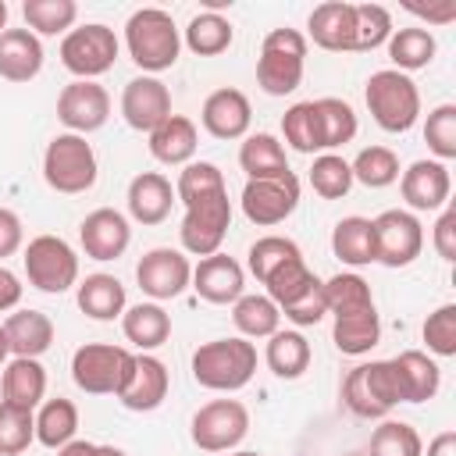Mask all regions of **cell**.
<instances>
[{
	"mask_svg": "<svg viewBox=\"0 0 456 456\" xmlns=\"http://www.w3.org/2000/svg\"><path fill=\"white\" fill-rule=\"evenodd\" d=\"M167 385H171L167 367H164L157 356L139 353V356L132 360V374H128V381L121 385L118 399H121L125 410L150 413V410H157V406L167 399Z\"/></svg>",
	"mask_w": 456,
	"mask_h": 456,
	"instance_id": "21",
	"label": "cell"
},
{
	"mask_svg": "<svg viewBox=\"0 0 456 456\" xmlns=\"http://www.w3.org/2000/svg\"><path fill=\"white\" fill-rule=\"evenodd\" d=\"M349 171H353V182H360L367 189H385L399 178V157L388 146H367L356 153Z\"/></svg>",
	"mask_w": 456,
	"mask_h": 456,
	"instance_id": "42",
	"label": "cell"
},
{
	"mask_svg": "<svg viewBox=\"0 0 456 456\" xmlns=\"http://www.w3.org/2000/svg\"><path fill=\"white\" fill-rule=\"evenodd\" d=\"M78 431V406L64 395L57 399H46L39 403V413H36V442L46 445V449H61L75 438Z\"/></svg>",
	"mask_w": 456,
	"mask_h": 456,
	"instance_id": "36",
	"label": "cell"
},
{
	"mask_svg": "<svg viewBox=\"0 0 456 456\" xmlns=\"http://www.w3.org/2000/svg\"><path fill=\"white\" fill-rule=\"evenodd\" d=\"M135 281L139 289L160 303V299H175L189 289L192 281V264L182 249H171V246H157L150 253H142V260L135 264Z\"/></svg>",
	"mask_w": 456,
	"mask_h": 456,
	"instance_id": "14",
	"label": "cell"
},
{
	"mask_svg": "<svg viewBox=\"0 0 456 456\" xmlns=\"http://www.w3.org/2000/svg\"><path fill=\"white\" fill-rule=\"evenodd\" d=\"M314 114H317V139H321L324 153L335 146H346L356 135V110L346 100L321 96V100H314Z\"/></svg>",
	"mask_w": 456,
	"mask_h": 456,
	"instance_id": "37",
	"label": "cell"
},
{
	"mask_svg": "<svg viewBox=\"0 0 456 456\" xmlns=\"http://www.w3.org/2000/svg\"><path fill=\"white\" fill-rule=\"evenodd\" d=\"M424 142L428 150L445 164L456 157V103H438L424 121Z\"/></svg>",
	"mask_w": 456,
	"mask_h": 456,
	"instance_id": "48",
	"label": "cell"
},
{
	"mask_svg": "<svg viewBox=\"0 0 456 456\" xmlns=\"http://www.w3.org/2000/svg\"><path fill=\"white\" fill-rule=\"evenodd\" d=\"M331 253L349 264V267H363L378 260V242H374V221L370 217H342L331 228Z\"/></svg>",
	"mask_w": 456,
	"mask_h": 456,
	"instance_id": "29",
	"label": "cell"
},
{
	"mask_svg": "<svg viewBox=\"0 0 456 456\" xmlns=\"http://www.w3.org/2000/svg\"><path fill=\"white\" fill-rule=\"evenodd\" d=\"M4 331H7V346L14 356L39 360L53 346V321L43 310H14L4 321Z\"/></svg>",
	"mask_w": 456,
	"mask_h": 456,
	"instance_id": "28",
	"label": "cell"
},
{
	"mask_svg": "<svg viewBox=\"0 0 456 456\" xmlns=\"http://www.w3.org/2000/svg\"><path fill=\"white\" fill-rule=\"evenodd\" d=\"M363 100H367V110L370 118L378 121V128L385 132H410L420 118V93H417V82L395 68H381L367 78V89H363Z\"/></svg>",
	"mask_w": 456,
	"mask_h": 456,
	"instance_id": "5",
	"label": "cell"
},
{
	"mask_svg": "<svg viewBox=\"0 0 456 456\" xmlns=\"http://www.w3.org/2000/svg\"><path fill=\"white\" fill-rule=\"evenodd\" d=\"M428 456H456V431H442L428 442Z\"/></svg>",
	"mask_w": 456,
	"mask_h": 456,
	"instance_id": "55",
	"label": "cell"
},
{
	"mask_svg": "<svg viewBox=\"0 0 456 456\" xmlns=\"http://www.w3.org/2000/svg\"><path fill=\"white\" fill-rule=\"evenodd\" d=\"M196 125L182 114H171L167 121H160L153 132H150V153L160 160V164H189L192 153H196Z\"/></svg>",
	"mask_w": 456,
	"mask_h": 456,
	"instance_id": "31",
	"label": "cell"
},
{
	"mask_svg": "<svg viewBox=\"0 0 456 456\" xmlns=\"http://www.w3.org/2000/svg\"><path fill=\"white\" fill-rule=\"evenodd\" d=\"M232 324L242 338H271L281 324V310L267 296H239L232 303Z\"/></svg>",
	"mask_w": 456,
	"mask_h": 456,
	"instance_id": "39",
	"label": "cell"
},
{
	"mask_svg": "<svg viewBox=\"0 0 456 456\" xmlns=\"http://www.w3.org/2000/svg\"><path fill=\"white\" fill-rule=\"evenodd\" d=\"M25 25L36 36H68L75 18H78V4L75 0H25L21 4Z\"/></svg>",
	"mask_w": 456,
	"mask_h": 456,
	"instance_id": "40",
	"label": "cell"
},
{
	"mask_svg": "<svg viewBox=\"0 0 456 456\" xmlns=\"http://www.w3.org/2000/svg\"><path fill=\"white\" fill-rule=\"evenodd\" d=\"M43 71V43L28 28H4L0 32V78L7 82H32Z\"/></svg>",
	"mask_w": 456,
	"mask_h": 456,
	"instance_id": "25",
	"label": "cell"
},
{
	"mask_svg": "<svg viewBox=\"0 0 456 456\" xmlns=\"http://www.w3.org/2000/svg\"><path fill=\"white\" fill-rule=\"evenodd\" d=\"M449 189H452V178L442 160H413L399 178V192H403L410 214L413 210H442L449 203Z\"/></svg>",
	"mask_w": 456,
	"mask_h": 456,
	"instance_id": "20",
	"label": "cell"
},
{
	"mask_svg": "<svg viewBox=\"0 0 456 456\" xmlns=\"http://www.w3.org/2000/svg\"><path fill=\"white\" fill-rule=\"evenodd\" d=\"M406 11H413L417 18H424V21H435V25H445V21H452L456 18V0H445L442 7H406Z\"/></svg>",
	"mask_w": 456,
	"mask_h": 456,
	"instance_id": "54",
	"label": "cell"
},
{
	"mask_svg": "<svg viewBox=\"0 0 456 456\" xmlns=\"http://www.w3.org/2000/svg\"><path fill=\"white\" fill-rule=\"evenodd\" d=\"M342 403H346L349 413H356L363 420H378L392 406H399L403 399H399L392 363L388 360H370V363L353 367L342 381Z\"/></svg>",
	"mask_w": 456,
	"mask_h": 456,
	"instance_id": "7",
	"label": "cell"
},
{
	"mask_svg": "<svg viewBox=\"0 0 456 456\" xmlns=\"http://www.w3.org/2000/svg\"><path fill=\"white\" fill-rule=\"evenodd\" d=\"M335 324H331V342L338 353L346 356H363L378 346L381 338V321H378V306L374 299H363V303H353V306H342V310H331Z\"/></svg>",
	"mask_w": 456,
	"mask_h": 456,
	"instance_id": "19",
	"label": "cell"
},
{
	"mask_svg": "<svg viewBox=\"0 0 456 456\" xmlns=\"http://www.w3.org/2000/svg\"><path fill=\"white\" fill-rule=\"evenodd\" d=\"M175 200L185 203V217L178 228L182 249L200 260L221 253V242L232 228V200L217 164L189 160L175 182Z\"/></svg>",
	"mask_w": 456,
	"mask_h": 456,
	"instance_id": "1",
	"label": "cell"
},
{
	"mask_svg": "<svg viewBox=\"0 0 456 456\" xmlns=\"http://www.w3.org/2000/svg\"><path fill=\"white\" fill-rule=\"evenodd\" d=\"M0 403H11L18 410H36L46 395V367L32 356H14L0 374Z\"/></svg>",
	"mask_w": 456,
	"mask_h": 456,
	"instance_id": "27",
	"label": "cell"
},
{
	"mask_svg": "<svg viewBox=\"0 0 456 456\" xmlns=\"http://www.w3.org/2000/svg\"><path fill=\"white\" fill-rule=\"evenodd\" d=\"M21 239H25L21 217L11 207H0V260L4 256H14L21 249Z\"/></svg>",
	"mask_w": 456,
	"mask_h": 456,
	"instance_id": "52",
	"label": "cell"
},
{
	"mask_svg": "<svg viewBox=\"0 0 456 456\" xmlns=\"http://www.w3.org/2000/svg\"><path fill=\"white\" fill-rule=\"evenodd\" d=\"M11 356V346H7V331H4V324H0V363Z\"/></svg>",
	"mask_w": 456,
	"mask_h": 456,
	"instance_id": "58",
	"label": "cell"
},
{
	"mask_svg": "<svg viewBox=\"0 0 456 456\" xmlns=\"http://www.w3.org/2000/svg\"><path fill=\"white\" fill-rule=\"evenodd\" d=\"M388 363L395 370V385H399V399L403 403H428V399H435V392L442 385V370H438V363L428 353L403 349Z\"/></svg>",
	"mask_w": 456,
	"mask_h": 456,
	"instance_id": "24",
	"label": "cell"
},
{
	"mask_svg": "<svg viewBox=\"0 0 456 456\" xmlns=\"http://www.w3.org/2000/svg\"><path fill=\"white\" fill-rule=\"evenodd\" d=\"M18 299H21V281H18V274H11L7 267H0V314H4V310H14Z\"/></svg>",
	"mask_w": 456,
	"mask_h": 456,
	"instance_id": "53",
	"label": "cell"
},
{
	"mask_svg": "<svg viewBox=\"0 0 456 456\" xmlns=\"http://www.w3.org/2000/svg\"><path fill=\"white\" fill-rule=\"evenodd\" d=\"M128 214L139 224H160L167 221L171 207H175V189L160 171H142L128 182Z\"/></svg>",
	"mask_w": 456,
	"mask_h": 456,
	"instance_id": "26",
	"label": "cell"
},
{
	"mask_svg": "<svg viewBox=\"0 0 456 456\" xmlns=\"http://www.w3.org/2000/svg\"><path fill=\"white\" fill-rule=\"evenodd\" d=\"M114 61H118V36H114V28H107L100 21L78 25L61 39V64L75 78L96 82V75L114 68Z\"/></svg>",
	"mask_w": 456,
	"mask_h": 456,
	"instance_id": "10",
	"label": "cell"
},
{
	"mask_svg": "<svg viewBox=\"0 0 456 456\" xmlns=\"http://www.w3.org/2000/svg\"><path fill=\"white\" fill-rule=\"evenodd\" d=\"M374 242H378V264L410 267L424 249V228L410 210H381L374 217Z\"/></svg>",
	"mask_w": 456,
	"mask_h": 456,
	"instance_id": "13",
	"label": "cell"
},
{
	"mask_svg": "<svg viewBox=\"0 0 456 456\" xmlns=\"http://www.w3.org/2000/svg\"><path fill=\"white\" fill-rule=\"evenodd\" d=\"M310 185H314V192H317L321 200H342V196H349V189H353L349 160H342L338 153H321V157H314Z\"/></svg>",
	"mask_w": 456,
	"mask_h": 456,
	"instance_id": "44",
	"label": "cell"
},
{
	"mask_svg": "<svg viewBox=\"0 0 456 456\" xmlns=\"http://www.w3.org/2000/svg\"><path fill=\"white\" fill-rule=\"evenodd\" d=\"M200 121H203V128H207L214 139H242V135L249 132L253 110H249L246 93L224 86V89H214V93L203 100Z\"/></svg>",
	"mask_w": 456,
	"mask_h": 456,
	"instance_id": "22",
	"label": "cell"
},
{
	"mask_svg": "<svg viewBox=\"0 0 456 456\" xmlns=\"http://www.w3.org/2000/svg\"><path fill=\"white\" fill-rule=\"evenodd\" d=\"M249 431V410L239 399H210L192 413L189 438L203 452H228Z\"/></svg>",
	"mask_w": 456,
	"mask_h": 456,
	"instance_id": "11",
	"label": "cell"
},
{
	"mask_svg": "<svg viewBox=\"0 0 456 456\" xmlns=\"http://www.w3.org/2000/svg\"><path fill=\"white\" fill-rule=\"evenodd\" d=\"M125 46H128V57L146 75H157V71L175 68L178 50H182V36H178V25H175V18L167 11L139 7L125 21Z\"/></svg>",
	"mask_w": 456,
	"mask_h": 456,
	"instance_id": "2",
	"label": "cell"
},
{
	"mask_svg": "<svg viewBox=\"0 0 456 456\" xmlns=\"http://www.w3.org/2000/svg\"><path fill=\"white\" fill-rule=\"evenodd\" d=\"M121 331H125V338L132 346H139L142 353H150V349H157V346L167 342L171 317H167V310L160 303H135V306H128L121 314Z\"/></svg>",
	"mask_w": 456,
	"mask_h": 456,
	"instance_id": "32",
	"label": "cell"
},
{
	"mask_svg": "<svg viewBox=\"0 0 456 456\" xmlns=\"http://www.w3.org/2000/svg\"><path fill=\"white\" fill-rule=\"evenodd\" d=\"M78 310L93 321H114L125 314V285L114 274H86V281H78Z\"/></svg>",
	"mask_w": 456,
	"mask_h": 456,
	"instance_id": "30",
	"label": "cell"
},
{
	"mask_svg": "<svg viewBox=\"0 0 456 456\" xmlns=\"http://www.w3.org/2000/svg\"><path fill=\"white\" fill-rule=\"evenodd\" d=\"M232 456H260V452H249V449H242V452H232Z\"/></svg>",
	"mask_w": 456,
	"mask_h": 456,
	"instance_id": "60",
	"label": "cell"
},
{
	"mask_svg": "<svg viewBox=\"0 0 456 456\" xmlns=\"http://www.w3.org/2000/svg\"><path fill=\"white\" fill-rule=\"evenodd\" d=\"M132 353L110 342H86L71 356V378L89 395H118L132 374Z\"/></svg>",
	"mask_w": 456,
	"mask_h": 456,
	"instance_id": "8",
	"label": "cell"
},
{
	"mask_svg": "<svg viewBox=\"0 0 456 456\" xmlns=\"http://www.w3.org/2000/svg\"><path fill=\"white\" fill-rule=\"evenodd\" d=\"M96 456H128V452L118 445H96Z\"/></svg>",
	"mask_w": 456,
	"mask_h": 456,
	"instance_id": "57",
	"label": "cell"
},
{
	"mask_svg": "<svg viewBox=\"0 0 456 456\" xmlns=\"http://www.w3.org/2000/svg\"><path fill=\"white\" fill-rule=\"evenodd\" d=\"M253 370H256V349L242 335L203 342L192 353V378L210 392H239L242 385H249Z\"/></svg>",
	"mask_w": 456,
	"mask_h": 456,
	"instance_id": "3",
	"label": "cell"
},
{
	"mask_svg": "<svg viewBox=\"0 0 456 456\" xmlns=\"http://www.w3.org/2000/svg\"><path fill=\"white\" fill-rule=\"evenodd\" d=\"M424 342L435 356H456V303H442L424 321Z\"/></svg>",
	"mask_w": 456,
	"mask_h": 456,
	"instance_id": "49",
	"label": "cell"
},
{
	"mask_svg": "<svg viewBox=\"0 0 456 456\" xmlns=\"http://www.w3.org/2000/svg\"><path fill=\"white\" fill-rule=\"evenodd\" d=\"M121 118L128 121V128L135 132H153L160 121L171 118V93L157 75H139L132 82H125L121 93Z\"/></svg>",
	"mask_w": 456,
	"mask_h": 456,
	"instance_id": "16",
	"label": "cell"
},
{
	"mask_svg": "<svg viewBox=\"0 0 456 456\" xmlns=\"http://www.w3.org/2000/svg\"><path fill=\"white\" fill-rule=\"evenodd\" d=\"M239 203H242L246 221H253L260 228L281 224L299 207V178L292 171L274 175V178H249Z\"/></svg>",
	"mask_w": 456,
	"mask_h": 456,
	"instance_id": "12",
	"label": "cell"
},
{
	"mask_svg": "<svg viewBox=\"0 0 456 456\" xmlns=\"http://www.w3.org/2000/svg\"><path fill=\"white\" fill-rule=\"evenodd\" d=\"M431 242H435V253L442 260H456V207H445L442 210V217L435 221Z\"/></svg>",
	"mask_w": 456,
	"mask_h": 456,
	"instance_id": "51",
	"label": "cell"
},
{
	"mask_svg": "<svg viewBox=\"0 0 456 456\" xmlns=\"http://www.w3.org/2000/svg\"><path fill=\"white\" fill-rule=\"evenodd\" d=\"M7 14H11V11H7V4H4V0H0V32H4V28H7Z\"/></svg>",
	"mask_w": 456,
	"mask_h": 456,
	"instance_id": "59",
	"label": "cell"
},
{
	"mask_svg": "<svg viewBox=\"0 0 456 456\" xmlns=\"http://www.w3.org/2000/svg\"><path fill=\"white\" fill-rule=\"evenodd\" d=\"M281 135L296 153H317L321 139H317V114H314V100H299L281 114Z\"/></svg>",
	"mask_w": 456,
	"mask_h": 456,
	"instance_id": "46",
	"label": "cell"
},
{
	"mask_svg": "<svg viewBox=\"0 0 456 456\" xmlns=\"http://www.w3.org/2000/svg\"><path fill=\"white\" fill-rule=\"evenodd\" d=\"M367 456H424V442L413 424L406 420H385L370 435Z\"/></svg>",
	"mask_w": 456,
	"mask_h": 456,
	"instance_id": "43",
	"label": "cell"
},
{
	"mask_svg": "<svg viewBox=\"0 0 456 456\" xmlns=\"http://www.w3.org/2000/svg\"><path fill=\"white\" fill-rule=\"evenodd\" d=\"M306 32L321 50L331 53H349L353 50V36H356V21H353V4L346 0H328L317 4L306 18Z\"/></svg>",
	"mask_w": 456,
	"mask_h": 456,
	"instance_id": "23",
	"label": "cell"
},
{
	"mask_svg": "<svg viewBox=\"0 0 456 456\" xmlns=\"http://www.w3.org/2000/svg\"><path fill=\"white\" fill-rule=\"evenodd\" d=\"M78 242H82L89 260H118L132 242L128 217L114 207H96L78 224Z\"/></svg>",
	"mask_w": 456,
	"mask_h": 456,
	"instance_id": "17",
	"label": "cell"
},
{
	"mask_svg": "<svg viewBox=\"0 0 456 456\" xmlns=\"http://www.w3.org/2000/svg\"><path fill=\"white\" fill-rule=\"evenodd\" d=\"M25 274L39 292L61 296L78 285V256L61 235H36L25 246Z\"/></svg>",
	"mask_w": 456,
	"mask_h": 456,
	"instance_id": "9",
	"label": "cell"
},
{
	"mask_svg": "<svg viewBox=\"0 0 456 456\" xmlns=\"http://www.w3.org/2000/svg\"><path fill=\"white\" fill-rule=\"evenodd\" d=\"M43 178L53 192H64V196H78V192L93 189L96 185V153L86 142V135H75V132L53 135L43 153Z\"/></svg>",
	"mask_w": 456,
	"mask_h": 456,
	"instance_id": "6",
	"label": "cell"
},
{
	"mask_svg": "<svg viewBox=\"0 0 456 456\" xmlns=\"http://www.w3.org/2000/svg\"><path fill=\"white\" fill-rule=\"evenodd\" d=\"M239 167L246 171V178H274V175L292 171L289 167V157H285V146L271 132H253V135L242 139V146H239Z\"/></svg>",
	"mask_w": 456,
	"mask_h": 456,
	"instance_id": "33",
	"label": "cell"
},
{
	"mask_svg": "<svg viewBox=\"0 0 456 456\" xmlns=\"http://www.w3.org/2000/svg\"><path fill=\"white\" fill-rule=\"evenodd\" d=\"M281 317L285 321H292L296 328H310V324H317V321H324L328 317V299H324V281L317 278L296 303H289L285 310H281Z\"/></svg>",
	"mask_w": 456,
	"mask_h": 456,
	"instance_id": "50",
	"label": "cell"
},
{
	"mask_svg": "<svg viewBox=\"0 0 456 456\" xmlns=\"http://www.w3.org/2000/svg\"><path fill=\"white\" fill-rule=\"evenodd\" d=\"M57 456H96V445L86 442V438H71L68 445L57 449Z\"/></svg>",
	"mask_w": 456,
	"mask_h": 456,
	"instance_id": "56",
	"label": "cell"
},
{
	"mask_svg": "<svg viewBox=\"0 0 456 456\" xmlns=\"http://www.w3.org/2000/svg\"><path fill=\"white\" fill-rule=\"evenodd\" d=\"M189 285L196 289L200 299H207V303H214V306H228V303H235V299L242 296V289H246V271H242V264H239L235 256L214 253V256H203V260L192 267V281H189Z\"/></svg>",
	"mask_w": 456,
	"mask_h": 456,
	"instance_id": "18",
	"label": "cell"
},
{
	"mask_svg": "<svg viewBox=\"0 0 456 456\" xmlns=\"http://www.w3.org/2000/svg\"><path fill=\"white\" fill-rule=\"evenodd\" d=\"M353 21H356L353 50H360V53L385 46L392 36V14L381 4H353Z\"/></svg>",
	"mask_w": 456,
	"mask_h": 456,
	"instance_id": "45",
	"label": "cell"
},
{
	"mask_svg": "<svg viewBox=\"0 0 456 456\" xmlns=\"http://www.w3.org/2000/svg\"><path fill=\"white\" fill-rule=\"evenodd\" d=\"M296 256H303V249H299L292 239H285V235H264V239H256V242L249 246L246 264H249V274L264 285L278 267H285V264L296 260Z\"/></svg>",
	"mask_w": 456,
	"mask_h": 456,
	"instance_id": "41",
	"label": "cell"
},
{
	"mask_svg": "<svg viewBox=\"0 0 456 456\" xmlns=\"http://www.w3.org/2000/svg\"><path fill=\"white\" fill-rule=\"evenodd\" d=\"M306 68V36L299 28H271L256 57V86L267 96H289L299 89Z\"/></svg>",
	"mask_w": 456,
	"mask_h": 456,
	"instance_id": "4",
	"label": "cell"
},
{
	"mask_svg": "<svg viewBox=\"0 0 456 456\" xmlns=\"http://www.w3.org/2000/svg\"><path fill=\"white\" fill-rule=\"evenodd\" d=\"M267 367L274 378L281 381H296L306 374L310 367V342L299 335V331H274L267 338V353H264Z\"/></svg>",
	"mask_w": 456,
	"mask_h": 456,
	"instance_id": "35",
	"label": "cell"
},
{
	"mask_svg": "<svg viewBox=\"0 0 456 456\" xmlns=\"http://www.w3.org/2000/svg\"><path fill=\"white\" fill-rule=\"evenodd\" d=\"M57 118L64 121L68 132L89 135V132H96V128L107 125V118H110V96H107V89L100 82L75 78L57 96Z\"/></svg>",
	"mask_w": 456,
	"mask_h": 456,
	"instance_id": "15",
	"label": "cell"
},
{
	"mask_svg": "<svg viewBox=\"0 0 456 456\" xmlns=\"http://www.w3.org/2000/svg\"><path fill=\"white\" fill-rule=\"evenodd\" d=\"M232 39H235V28H232V21H228L224 14H217V11H200V14H192V21L185 25V46H189L192 53H200V57H217V53H224V50L232 46Z\"/></svg>",
	"mask_w": 456,
	"mask_h": 456,
	"instance_id": "38",
	"label": "cell"
},
{
	"mask_svg": "<svg viewBox=\"0 0 456 456\" xmlns=\"http://www.w3.org/2000/svg\"><path fill=\"white\" fill-rule=\"evenodd\" d=\"M385 46H388V61L403 75H410L417 68H428L435 61V50H438L435 36L428 28H420V25H413V28H392V36H388Z\"/></svg>",
	"mask_w": 456,
	"mask_h": 456,
	"instance_id": "34",
	"label": "cell"
},
{
	"mask_svg": "<svg viewBox=\"0 0 456 456\" xmlns=\"http://www.w3.org/2000/svg\"><path fill=\"white\" fill-rule=\"evenodd\" d=\"M36 442V413L0 403V456H18Z\"/></svg>",
	"mask_w": 456,
	"mask_h": 456,
	"instance_id": "47",
	"label": "cell"
}]
</instances>
